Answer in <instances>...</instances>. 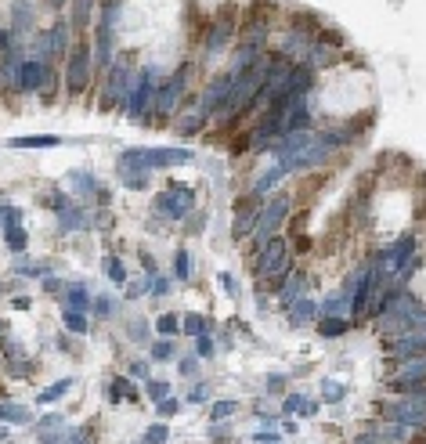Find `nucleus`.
Masks as SVG:
<instances>
[{
  "instance_id": "obj_1",
  "label": "nucleus",
  "mask_w": 426,
  "mask_h": 444,
  "mask_svg": "<svg viewBox=\"0 0 426 444\" xmlns=\"http://www.w3.org/2000/svg\"><path fill=\"white\" fill-rule=\"evenodd\" d=\"M181 163H192L188 148H127L119 155V170H141V173L181 166Z\"/></svg>"
},
{
  "instance_id": "obj_2",
  "label": "nucleus",
  "mask_w": 426,
  "mask_h": 444,
  "mask_svg": "<svg viewBox=\"0 0 426 444\" xmlns=\"http://www.w3.org/2000/svg\"><path fill=\"white\" fill-rule=\"evenodd\" d=\"M188 80H192V66H181L177 73L170 76V80L159 84V90H155V102H152V113L141 119V123H163L166 116H173L184 102L188 94Z\"/></svg>"
},
{
  "instance_id": "obj_3",
  "label": "nucleus",
  "mask_w": 426,
  "mask_h": 444,
  "mask_svg": "<svg viewBox=\"0 0 426 444\" xmlns=\"http://www.w3.org/2000/svg\"><path fill=\"white\" fill-rule=\"evenodd\" d=\"M380 412L387 423H405L416 426V430H426V394H405L398 401H383Z\"/></svg>"
},
{
  "instance_id": "obj_4",
  "label": "nucleus",
  "mask_w": 426,
  "mask_h": 444,
  "mask_svg": "<svg viewBox=\"0 0 426 444\" xmlns=\"http://www.w3.org/2000/svg\"><path fill=\"white\" fill-rule=\"evenodd\" d=\"M66 84L72 94H80L94 84V51L90 44L80 40L76 47H69V61H66Z\"/></svg>"
},
{
  "instance_id": "obj_5",
  "label": "nucleus",
  "mask_w": 426,
  "mask_h": 444,
  "mask_svg": "<svg viewBox=\"0 0 426 444\" xmlns=\"http://www.w3.org/2000/svg\"><path fill=\"white\" fill-rule=\"evenodd\" d=\"M155 210H159L163 217H170V220H184L188 213L195 210V192L192 188H166V192H159L155 195Z\"/></svg>"
},
{
  "instance_id": "obj_6",
  "label": "nucleus",
  "mask_w": 426,
  "mask_h": 444,
  "mask_svg": "<svg viewBox=\"0 0 426 444\" xmlns=\"http://www.w3.org/2000/svg\"><path fill=\"white\" fill-rule=\"evenodd\" d=\"M426 354V332H405V336H394L387 343V358L390 361H408V358H419Z\"/></svg>"
},
{
  "instance_id": "obj_7",
  "label": "nucleus",
  "mask_w": 426,
  "mask_h": 444,
  "mask_svg": "<svg viewBox=\"0 0 426 444\" xmlns=\"http://www.w3.org/2000/svg\"><path fill=\"white\" fill-rule=\"evenodd\" d=\"M14 80H19L22 90H40L47 80H51V69H47L43 58H29V61H22V69H19Z\"/></svg>"
},
{
  "instance_id": "obj_8",
  "label": "nucleus",
  "mask_w": 426,
  "mask_h": 444,
  "mask_svg": "<svg viewBox=\"0 0 426 444\" xmlns=\"http://www.w3.org/2000/svg\"><path fill=\"white\" fill-rule=\"evenodd\" d=\"M58 220H61V231H84V228H90V220H94V217L84 210V206H76V202H72L69 210H61V213H58Z\"/></svg>"
},
{
  "instance_id": "obj_9",
  "label": "nucleus",
  "mask_w": 426,
  "mask_h": 444,
  "mask_svg": "<svg viewBox=\"0 0 426 444\" xmlns=\"http://www.w3.org/2000/svg\"><path fill=\"white\" fill-rule=\"evenodd\" d=\"M108 401L119 405V401H141V398H137V387L130 383L127 376H116L113 383H108Z\"/></svg>"
},
{
  "instance_id": "obj_10",
  "label": "nucleus",
  "mask_w": 426,
  "mask_h": 444,
  "mask_svg": "<svg viewBox=\"0 0 426 444\" xmlns=\"http://www.w3.org/2000/svg\"><path fill=\"white\" fill-rule=\"evenodd\" d=\"M210 329H213V322L210 318H202V314H184V322H181V332L184 336H210Z\"/></svg>"
},
{
  "instance_id": "obj_11",
  "label": "nucleus",
  "mask_w": 426,
  "mask_h": 444,
  "mask_svg": "<svg viewBox=\"0 0 426 444\" xmlns=\"http://www.w3.org/2000/svg\"><path fill=\"white\" fill-rule=\"evenodd\" d=\"M94 304L90 300V293L84 289V282H72L69 289H66V307H72V311H87Z\"/></svg>"
},
{
  "instance_id": "obj_12",
  "label": "nucleus",
  "mask_w": 426,
  "mask_h": 444,
  "mask_svg": "<svg viewBox=\"0 0 426 444\" xmlns=\"http://www.w3.org/2000/svg\"><path fill=\"white\" fill-rule=\"evenodd\" d=\"M314 314H318V307H314L311 300H296V304L289 307V325H311Z\"/></svg>"
},
{
  "instance_id": "obj_13",
  "label": "nucleus",
  "mask_w": 426,
  "mask_h": 444,
  "mask_svg": "<svg viewBox=\"0 0 426 444\" xmlns=\"http://www.w3.org/2000/svg\"><path fill=\"white\" fill-rule=\"evenodd\" d=\"M61 325H66L69 332H76V336H84V332L90 329V325H87V314H84V311H72V307L61 311Z\"/></svg>"
},
{
  "instance_id": "obj_14",
  "label": "nucleus",
  "mask_w": 426,
  "mask_h": 444,
  "mask_svg": "<svg viewBox=\"0 0 426 444\" xmlns=\"http://www.w3.org/2000/svg\"><path fill=\"white\" fill-rule=\"evenodd\" d=\"M4 242L11 253H22L29 246V235L22 231V224H4Z\"/></svg>"
},
{
  "instance_id": "obj_15",
  "label": "nucleus",
  "mask_w": 426,
  "mask_h": 444,
  "mask_svg": "<svg viewBox=\"0 0 426 444\" xmlns=\"http://www.w3.org/2000/svg\"><path fill=\"white\" fill-rule=\"evenodd\" d=\"M11 22L19 29H29L33 26V4H29V0H14L11 4Z\"/></svg>"
},
{
  "instance_id": "obj_16",
  "label": "nucleus",
  "mask_w": 426,
  "mask_h": 444,
  "mask_svg": "<svg viewBox=\"0 0 426 444\" xmlns=\"http://www.w3.org/2000/svg\"><path fill=\"white\" fill-rule=\"evenodd\" d=\"M173 278L192 282V253L188 249H177V257H173Z\"/></svg>"
},
{
  "instance_id": "obj_17",
  "label": "nucleus",
  "mask_w": 426,
  "mask_h": 444,
  "mask_svg": "<svg viewBox=\"0 0 426 444\" xmlns=\"http://www.w3.org/2000/svg\"><path fill=\"white\" fill-rule=\"evenodd\" d=\"M11 145H14V148H51V145H61V137H55V134H43V137H14Z\"/></svg>"
},
{
  "instance_id": "obj_18",
  "label": "nucleus",
  "mask_w": 426,
  "mask_h": 444,
  "mask_svg": "<svg viewBox=\"0 0 426 444\" xmlns=\"http://www.w3.org/2000/svg\"><path fill=\"white\" fill-rule=\"evenodd\" d=\"M69 184H72V188H80V192H90V195L101 188V184H98V177H94V173H87V170L69 173Z\"/></svg>"
},
{
  "instance_id": "obj_19",
  "label": "nucleus",
  "mask_w": 426,
  "mask_h": 444,
  "mask_svg": "<svg viewBox=\"0 0 426 444\" xmlns=\"http://www.w3.org/2000/svg\"><path fill=\"white\" fill-rule=\"evenodd\" d=\"M90 8H94V0H72V26H76V29H87Z\"/></svg>"
},
{
  "instance_id": "obj_20",
  "label": "nucleus",
  "mask_w": 426,
  "mask_h": 444,
  "mask_svg": "<svg viewBox=\"0 0 426 444\" xmlns=\"http://www.w3.org/2000/svg\"><path fill=\"white\" fill-rule=\"evenodd\" d=\"M347 329H351V322H347V318H322V325H318V332H322L325 340L329 336H343Z\"/></svg>"
},
{
  "instance_id": "obj_21",
  "label": "nucleus",
  "mask_w": 426,
  "mask_h": 444,
  "mask_svg": "<svg viewBox=\"0 0 426 444\" xmlns=\"http://www.w3.org/2000/svg\"><path fill=\"white\" fill-rule=\"evenodd\" d=\"M105 275L113 278L116 285H127V267H123L119 257H105Z\"/></svg>"
},
{
  "instance_id": "obj_22",
  "label": "nucleus",
  "mask_w": 426,
  "mask_h": 444,
  "mask_svg": "<svg viewBox=\"0 0 426 444\" xmlns=\"http://www.w3.org/2000/svg\"><path fill=\"white\" fill-rule=\"evenodd\" d=\"M286 412H289V416H293V412H300V416H311V412H314V401H307L304 394H289V398H286Z\"/></svg>"
},
{
  "instance_id": "obj_23",
  "label": "nucleus",
  "mask_w": 426,
  "mask_h": 444,
  "mask_svg": "<svg viewBox=\"0 0 426 444\" xmlns=\"http://www.w3.org/2000/svg\"><path fill=\"white\" fill-rule=\"evenodd\" d=\"M155 332H163V336H177V332H181V318H177V314H159Z\"/></svg>"
},
{
  "instance_id": "obj_24",
  "label": "nucleus",
  "mask_w": 426,
  "mask_h": 444,
  "mask_svg": "<svg viewBox=\"0 0 426 444\" xmlns=\"http://www.w3.org/2000/svg\"><path fill=\"white\" fill-rule=\"evenodd\" d=\"M173 354H177L173 340H155V343H152V361H170Z\"/></svg>"
},
{
  "instance_id": "obj_25",
  "label": "nucleus",
  "mask_w": 426,
  "mask_h": 444,
  "mask_svg": "<svg viewBox=\"0 0 426 444\" xmlns=\"http://www.w3.org/2000/svg\"><path fill=\"white\" fill-rule=\"evenodd\" d=\"M69 387H72V379H58L55 387H47V390L40 394V401H43V405H51V401H58V398H61V394H69Z\"/></svg>"
},
{
  "instance_id": "obj_26",
  "label": "nucleus",
  "mask_w": 426,
  "mask_h": 444,
  "mask_svg": "<svg viewBox=\"0 0 426 444\" xmlns=\"http://www.w3.org/2000/svg\"><path fill=\"white\" fill-rule=\"evenodd\" d=\"M90 307H94V314H98V318H113V314H116V300H113V296H98Z\"/></svg>"
},
{
  "instance_id": "obj_27",
  "label": "nucleus",
  "mask_w": 426,
  "mask_h": 444,
  "mask_svg": "<svg viewBox=\"0 0 426 444\" xmlns=\"http://www.w3.org/2000/svg\"><path fill=\"white\" fill-rule=\"evenodd\" d=\"M322 394H325V401H340L343 394H347V387L340 383V379H325V383H322Z\"/></svg>"
},
{
  "instance_id": "obj_28",
  "label": "nucleus",
  "mask_w": 426,
  "mask_h": 444,
  "mask_svg": "<svg viewBox=\"0 0 426 444\" xmlns=\"http://www.w3.org/2000/svg\"><path fill=\"white\" fill-rule=\"evenodd\" d=\"M239 408H242L239 401H217V405H213V419H228V416H235Z\"/></svg>"
},
{
  "instance_id": "obj_29",
  "label": "nucleus",
  "mask_w": 426,
  "mask_h": 444,
  "mask_svg": "<svg viewBox=\"0 0 426 444\" xmlns=\"http://www.w3.org/2000/svg\"><path fill=\"white\" fill-rule=\"evenodd\" d=\"M195 354H199V358H213V354H217V343H213L210 336H195Z\"/></svg>"
},
{
  "instance_id": "obj_30",
  "label": "nucleus",
  "mask_w": 426,
  "mask_h": 444,
  "mask_svg": "<svg viewBox=\"0 0 426 444\" xmlns=\"http://www.w3.org/2000/svg\"><path fill=\"white\" fill-rule=\"evenodd\" d=\"M166 437H170V430H166L163 423H155V426H148V434H145V444H163Z\"/></svg>"
},
{
  "instance_id": "obj_31",
  "label": "nucleus",
  "mask_w": 426,
  "mask_h": 444,
  "mask_svg": "<svg viewBox=\"0 0 426 444\" xmlns=\"http://www.w3.org/2000/svg\"><path fill=\"white\" fill-rule=\"evenodd\" d=\"M148 394H152V401H163V398H170V383H163V379H152V383H148Z\"/></svg>"
},
{
  "instance_id": "obj_32",
  "label": "nucleus",
  "mask_w": 426,
  "mask_h": 444,
  "mask_svg": "<svg viewBox=\"0 0 426 444\" xmlns=\"http://www.w3.org/2000/svg\"><path fill=\"white\" fill-rule=\"evenodd\" d=\"M127 332H130V336H134L137 343H145V340H148V325L141 322V318H134V322L127 325Z\"/></svg>"
},
{
  "instance_id": "obj_33",
  "label": "nucleus",
  "mask_w": 426,
  "mask_h": 444,
  "mask_svg": "<svg viewBox=\"0 0 426 444\" xmlns=\"http://www.w3.org/2000/svg\"><path fill=\"white\" fill-rule=\"evenodd\" d=\"M177 408H181V401H177V398H163V401H155V412H159V416H173Z\"/></svg>"
},
{
  "instance_id": "obj_34",
  "label": "nucleus",
  "mask_w": 426,
  "mask_h": 444,
  "mask_svg": "<svg viewBox=\"0 0 426 444\" xmlns=\"http://www.w3.org/2000/svg\"><path fill=\"white\" fill-rule=\"evenodd\" d=\"M177 369H181V376L192 379V376L199 372V358H181V361H177Z\"/></svg>"
},
{
  "instance_id": "obj_35",
  "label": "nucleus",
  "mask_w": 426,
  "mask_h": 444,
  "mask_svg": "<svg viewBox=\"0 0 426 444\" xmlns=\"http://www.w3.org/2000/svg\"><path fill=\"white\" fill-rule=\"evenodd\" d=\"M206 394H210V390H206V383H199L192 394H188V401H192V405H202V401H206Z\"/></svg>"
},
{
  "instance_id": "obj_36",
  "label": "nucleus",
  "mask_w": 426,
  "mask_h": 444,
  "mask_svg": "<svg viewBox=\"0 0 426 444\" xmlns=\"http://www.w3.org/2000/svg\"><path fill=\"white\" fill-rule=\"evenodd\" d=\"M127 372H130V376H137V379H145V376H148V365H145V361H130V365H127Z\"/></svg>"
},
{
  "instance_id": "obj_37",
  "label": "nucleus",
  "mask_w": 426,
  "mask_h": 444,
  "mask_svg": "<svg viewBox=\"0 0 426 444\" xmlns=\"http://www.w3.org/2000/svg\"><path fill=\"white\" fill-rule=\"evenodd\" d=\"M282 387H286V376H267V390L282 394Z\"/></svg>"
},
{
  "instance_id": "obj_38",
  "label": "nucleus",
  "mask_w": 426,
  "mask_h": 444,
  "mask_svg": "<svg viewBox=\"0 0 426 444\" xmlns=\"http://www.w3.org/2000/svg\"><path fill=\"white\" fill-rule=\"evenodd\" d=\"M141 267H145L148 275H155V260H152V253H145V249H141Z\"/></svg>"
},
{
  "instance_id": "obj_39",
  "label": "nucleus",
  "mask_w": 426,
  "mask_h": 444,
  "mask_svg": "<svg viewBox=\"0 0 426 444\" xmlns=\"http://www.w3.org/2000/svg\"><path fill=\"white\" fill-rule=\"evenodd\" d=\"M43 289H47V293H58V289H61V282H58V278H47V282H43Z\"/></svg>"
},
{
  "instance_id": "obj_40",
  "label": "nucleus",
  "mask_w": 426,
  "mask_h": 444,
  "mask_svg": "<svg viewBox=\"0 0 426 444\" xmlns=\"http://www.w3.org/2000/svg\"><path fill=\"white\" fill-rule=\"evenodd\" d=\"M61 4H66V0H51V8H61Z\"/></svg>"
}]
</instances>
